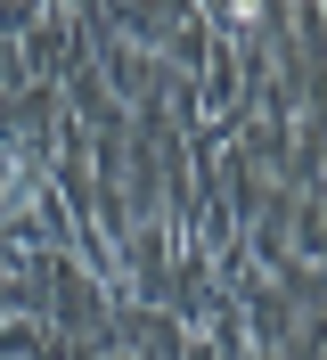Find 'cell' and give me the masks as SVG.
Listing matches in <instances>:
<instances>
[]
</instances>
